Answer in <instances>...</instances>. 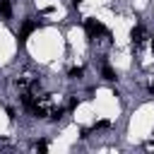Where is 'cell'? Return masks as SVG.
<instances>
[{
    "mask_svg": "<svg viewBox=\"0 0 154 154\" xmlns=\"http://www.w3.org/2000/svg\"><path fill=\"white\" fill-rule=\"evenodd\" d=\"M144 36H147V34H144V29H142V26H135V29H132V46H135V48H140V46L144 43Z\"/></svg>",
    "mask_w": 154,
    "mask_h": 154,
    "instance_id": "cell-2",
    "label": "cell"
},
{
    "mask_svg": "<svg viewBox=\"0 0 154 154\" xmlns=\"http://www.w3.org/2000/svg\"><path fill=\"white\" fill-rule=\"evenodd\" d=\"M70 77H72V79H79V77H82V67H72V70H70Z\"/></svg>",
    "mask_w": 154,
    "mask_h": 154,
    "instance_id": "cell-5",
    "label": "cell"
},
{
    "mask_svg": "<svg viewBox=\"0 0 154 154\" xmlns=\"http://www.w3.org/2000/svg\"><path fill=\"white\" fill-rule=\"evenodd\" d=\"M84 29H87V34L91 36V38H96V36H106V26L99 22V19H84Z\"/></svg>",
    "mask_w": 154,
    "mask_h": 154,
    "instance_id": "cell-1",
    "label": "cell"
},
{
    "mask_svg": "<svg viewBox=\"0 0 154 154\" xmlns=\"http://www.w3.org/2000/svg\"><path fill=\"white\" fill-rule=\"evenodd\" d=\"M36 149H41V152H46V149H48V144H46V142H43V140H41V142H38V144H36Z\"/></svg>",
    "mask_w": 154,
    "mask_h": 154,
    "instance_id": "cell-6",
    "label": "cell"
},
{
    "mask_svg": "<svg viewBox=\"0 0 154 154\" xmlns=\"http://www.w3.org/2000/svg\"><path fill=\"white\" fill-rule=\"evenodd\" d=\"M101 75H103V79H108V82H113V79H116V72H113V67H108V65H103Z\"/></svg>",
    "mask_w": 154,
    "mask_h": 154,
    "instance_id": "cell-4",
    "label": "cell"
},
{
    "mask_svg": "<svg viewBox=\"0 0 154 154\" xmlns=\"http://www.w3.org/2000/svg\"><path fill=\"white\" fill-rule=\"evenodd\" d=\"M0 14H2V17H10V14H12V5H10V0H0Z\"/></svg>",
    "mask_w": 154,
    "mask_h": 154,
    "instance_id": "cell-3",
    "label": "cell"
},
{
    "mask_svg": "<svg viewBox=\"0 0 154 154\" xmlns=\"http://www.w3.org/2000/svg\"><path fill=\"white\" fill-rule=\"evenodd\" d=\"M79 2H82V0H72V5H79Z\"/></svg>",
    "mask_w": 154,
    "mask_h": 154,
    "instance_id": "cell-7",
    "label": "cell"
}]
</instances>
